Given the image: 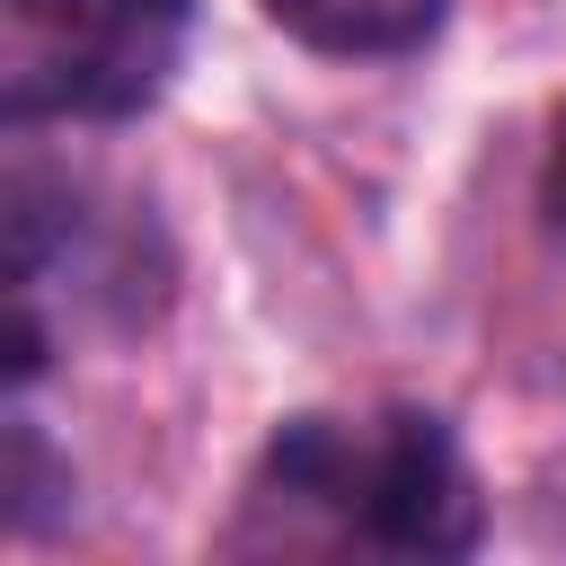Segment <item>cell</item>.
<instances>
[{"instance_id": "cell-5", "label": "cell", "mask_w": 566, "mask_h": 566, "mask_svg": "<svg viewBox=\"0 0 566 566\" xmlns=\"http://www.w3.org/2000/svg\"><path fill=\"white\" fill-rule=\"evenodd\" d=\"M0 513L18 539H44L71 513V460L44 442V424L27 416V398H9V451H0Z\"/></svg>"}, {"instance_id": "cell-2", "label": "cell", "mask_w": 566, "mask_h": 566, "mask_svg": "<svg viewBox=\"0 0 566 566\" xmlns=\"http://www.w3.org/2000/svg\"><path fill=\"white\" fill-rule=\"evenodd\" d=\"M195 0H0V133L133 124L168 97Z\"/></svg>"}, {"instance_id": "cell-1", "label": "cell", "mask_w": 566, "mask_h": 566, "mask_svg": "<svg viewBox=\"0 0 566 566\" xmlns=\"http://www.w3.org/2000/svg\"><path fill=\"white\" fill-rule=\"evenodd\" d=\"M248 513L318 522L345 548L371 557H416V566H460L486 539V495L478 469L451 433L442 407H380V416H327L301 407L265 433Z\"/></svg>"}, {"instance_id": "cell-6", "label": "cell", "mask_w": 566, "mask_h": 566, "mask_svg": "<svg viewBox=\"0 0 566 566\" xmlns=\"http://www.w3.org/2000/svg\"><path fill=\"white\" fill-rule=\"evenodd\" d=\"M539 212L566 230V106H557V133H548V168H539Z\"/></svg>"}, {"instance_id": "cell-4", "label": "cell", "mask_w": 566, "mask_h": 566, "mask_svg": "<svg viewBox=\"0 0 566 566\" xmlns=\"http://www.w3.org/2000/svg\"><path fill=\"white\" fill-rule=\"evenodd\" d=\"M256 9L327 62H416L451 27V0H256Z\"/></svg>"}, {"instance_id": "cell-3", "label": "cell", "mask_w": 566, "mask_h": 566, "mask_svg": "<svg viewBox=\"0 0 566 566\" xmlns=\"http://www.w3.org/2000/svg\"><path fill=\"white\" fill-rule=\"evenodd\" d=\"M0 301H27L53 318V301H80L97 327L133 336L168 310V239L142 212H97V195L35 150V133H9L0 168ZM62 327V318H53Z\"/></svg>"}]
</instances>
